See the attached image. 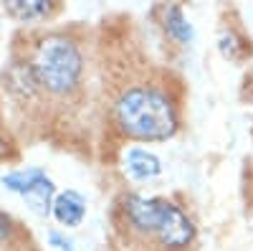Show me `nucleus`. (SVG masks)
<instances>
[{"label": "nucleus", "mask_w": 253, "mask_h": 251, "mask_svg": "<svg viewBox=\"0 0 253 251\" xmlns=\"http://www.w3.org/2000/svg\"><path fill=\"white\" fill-rule=\"evenodd\" d=\"M109 117L117 132L132 142H167L180 132L182 109L162 76H137L114 92Z\"/></svg>", "instance_id": "nucleus-1"}, {"label": "nucleus", "mask_w": 253, "mask_h": 251, "mask_svg": "<svg viewBox=\"0 0 253 251\" xmlns=\"http://www.w3.org/2000/svg\"><path fill=\"white\" fill-rule=\"evenodd\" d=\"M31 69L38 89L51 97H74L86 76V58L81 44L66 33H46L36 44L31 56Z\"/></svg>", "instance_id": "nucleus-2"}, {"label": "nucleus", "mask_w": 253, "mask_h": 251, "mask_svg": "<svg viewBox=\"0 0 253 251\" xmlns=\"http://www.w3.org/2000/svg\"><path fill=\"white\" fill-rule=\"evenodd\" d=\"M162 160L157 152H152L150 148L142 145H129L124 150V173L137 183H147L162 175Z\"/></svg>", "instance_id": "nucleus-3"}, {"label": "nucleus", "mask_w": 253, "mask_h": 251, "mask_svg": "<svg viewBox=\"0 0 253 251\" xmlns=\"http://www.w3.org/2000/svg\"><path fill=\"white\" fill-rule=\"evenodd\" d=\"M157 13L162 15L160 18V26L165 31V36L172 41L177 46H190L195 41V28L190 23V18L185 15L182 5L172 3V5H162L157 8Z\"/></svg>", "instance_id": "nucleus-4"}, {"label": "nucleus", "mask_w": 253, "mask_h": 251, "mask_svg": "<svg viewBox=\"0 0 253 251\" xmlns=\"http://www.w3.org/2000/svg\"><path fill=\"white\" fill-rule=\"evenodd\" d=\"M86 198H84L79 191H61L56 193L53 198V208H51V213L53 218L61 223V226H66V228H79L84 223V218H86Z\"/></svg>", "instance_id": "nucleus-5"}, {"label": "nucleus", "mask_w": 253, "mask_h": 251, "mask_svg": "<svg viewBox=\"0 0 253 251\" xmlns=\"http://www.w3.org/2000/svg\"><path fill=\"white\" fill-rule=\"evenodd\" d=\"M58 10L56 3L51 0H8L5 13L13 15L20 23H36V20H46Z\"/></svg>", "instance_id": "nucleus-6"}, {"label": "nucleus", "mask_w": 253, "mask_h": 251, "mask_svg": "<svg viewBox=\"0 0 253 251\" xmlns=\"http://www.w3.org/2000/svg\"><path fill=\"white\" fill-rule=\"evenodd\" d=\"M48 173L43 170V167H23V170H13L8 175H3V185L8 188V191L18 193V196H31L38 185L48 183Z\"/></svg>", "instance_id": "nucleus-7"}, {"label": "nucleus", "mask_w": 253, "mask_h": 251, "mask_svg": "<svg viewBox=\"0 0 253 251\" xmlns=\"http://www.w3.org/2000/svg\"><path fill=\"white\" fill-rule=\"evenodd\" d=\"M218 51L228 61H241L246 56V41L233 26H223L218 33Z\"/></svg>", "instance_id": "nucleus-8"}, {"label": "nucleus", "mask_w": 253, "mask_h": 251, "mask_svg": "<svg viewBox=\"0 0 253 251\" xmlns=\"http://www.w3.org/2000/svg\"><path fill=\"white\" fill-rule=\"evenodd\" d=\"M15 231H18V223L10 218V213H5L3 208H0V246L10 244L13 236H15Z\"/></svg>", "instance_id": "nucleus-9"}, {"label": "nucleus", "mask_w": 253, "mask_h": 251, "mask_svg": "<svg viewBox=\"0 0 253 251\" xmlns=\"http://www.w3.org/2000/svg\"><path fill=\"white\" fill-rule=\"evenodd\" d=\"M48 244L56 246L58 251H76V249H74V241L66 239L61 231H48Z\"/></svg>", "instance_id": "nucleus-10"}, {"label": "nucleus", "mask_w": 253, "mask_h": 251, "mask_svg": "<svg viewBox=\"0 0 253 251\" xmlns=\"http://www.w3.org/2000/svg\"><path fill=\"white\" fill-rule=\"evenodd\" d=\"M8 155V145H5V140L0 137V157H5Z\"/></svg>", "instance_id": "nucleus-11"}]
</instances>
